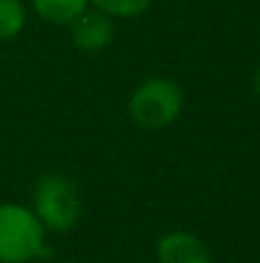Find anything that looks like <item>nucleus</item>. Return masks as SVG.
I'll list each match as a JSON object with an SVG mask.
<instances>
[{"instance_id":"nucleus-6","label":"nucleus","mask_w":260,"mask_h":263,"mask_svg":"<svg viewBox=\"0 0 260 263\" xmlns=\"http://www.w3.org/2000/svg\"><path fill=\"white\" fill-rule=\"evenodd\" d=\"M89 0H33V10L51 26H72L87 10Z\"/></svg>"},{"instance_id":"nucleus-4","label":"nucleus","mask_w":260,"mask_h":263,"mask_svg":"<svg viewBox=\"0 0 260 263\" xmlns=\"http://www.w3.org/2000/svg\"><path fill=\"white\" fill-rule=\"evenodd\" d=\"M156 261L158 263H212V253L207 243L189 233V230H171L158 238L156 243Z\"/></svg>"},{"instance_id":"nucleus-7","label":"nucleus","mask_w":260,"mask_h":263,"mask_svg":"<svg viewBox=\"0 0 260 263\" xmlns=\"http://www.w3.org/2000/svg\"><path fill=\"white\" fill-rule=\"evenodd\" d=\"M26 26V8L21 0H0V41L15 39Z\"/></svg>"},{"instance_id":"nucleus-5","label":"nucleus","mask_w":260,"mask_h":263,"mask_svg":"<svg viewBox=\"0 0 260 263\" xmlns=\"http://www.w3.org/2000/svg\"><path fill=\"white\" fill-rule=\"evenodd\" d=\"M69 28H72V44L82 51H89V54L102 51L115 39L112 21L102 10H85Z\"/></svg>"},{"instance_id":"nucleus-2","label":"nucleus","mask_w":260,"mask_h":263,"mask_svg":"<svg viewBox=\"0 0 260 263\" xmlns=\"http://www.w3.org/2000/svg\"><path fill=\"white\" fill-rule=\"evenodd\" d=\"M31 210L41 225L51 233H69L82 217L79 189L72 179L62 174L41 176L31 194Z\"/></svg>"},{"instance_id":"nucleus-8","label":"nucleus","mask_w":260,"mask_h":263,"mask_svg":"<svg viewBox=\"0 0 260 263\" xmlns=\"http://www.w3.org/2000/svg\"><path fill=\"white\" fill-rule=\"evenodd\" d=\"M89 3L110 18H135L143 15L153 0H89Z\"/></svg>"},{"instance_id":"nucleus-3","label":"nucleus","mask_w":260,"mask_h":263,"mask_svg":"<svg viewBox=\"0 0 260 263\" xmlns=\"http://www.w3.org/2000/svg\"><path fill=\"white\" fill-rule=\"evenodd\" d=\"M184 110V89L169 77H148L130 92L128 112L135 125L161 130L178 120Z\"/></svg>"},{"instance_id":"nucleus-9","label":"nucleus","mask_w":260,"mask_h":263,"mask_svg":"<svg viewBox=\"0 0 260 263\" xmlns=\"http://www.w3.org/2000/svg\"><path fill=\"white\" fill-rule=\"evenodd\" d=\"M253 89H255V95L260 97V67L255 69V74H253Z\"/></svg>"},{"instance_id":"nucleus-1","label":"nucleus","mask_w":260,"mask_h":263,"mask_svg":"<svg viewBox=\"0 0 260 263\" xmlns=\"http://www.w3.org/2000/svg\"><path fill=\"white\" fill-rule=\"evenodd\" d=\"M46 248V228L31 207L0 202V263H31Z\"/></svg>"}]
</instances>
